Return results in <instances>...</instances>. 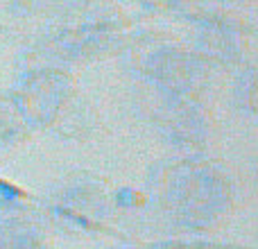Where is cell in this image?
Wrapping results in <instances>:
<instances>
[{"label":"cell","instance_id":"7a4b0ae2","mask_svg":"<svg viewBox=\"0 0 258 249\" xmlns=\"http://www.w3.org/2000/svg\"><path fill=\"white\" fill-rule=\"evenodd\" d=\"M0 249H48V245L27 215L0 222Z\"/></svg>","mask_w":258,"mask_h":249},{"label":"cell","instance_id":"3957f363","mask_svg":"<svg viewBox=\"0 0 258 249\" xmlns=\"http://www.w3.org/2000/svg\"><path fill=\"white\" fill-rule=\"evenodd\" d=\"M247 102L254 109H258V77H256V82H251V84L247 86Z\"/></svg>","mask_w":258,"mask_h":249},{"label":"cell","instance_id":"6da1fadb","mask_svg":"<svg viewBox=\"0 0 258 249\" xmlns=\"http://www.w3.org/2000/svg\"><path fill=\"white\" fill-rule=\"evenodd\" d=\"M161 204L177 222L204 227L220 218L229 204V186L209 168L183 165L170 172L161 188Z\"/></svg>","mask_w":258,"mask_h":249}]
</instances>
